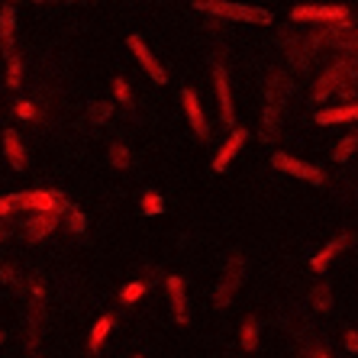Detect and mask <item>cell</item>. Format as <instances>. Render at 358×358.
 <instances>
[{
	"instance_id": "6da1fadb",
	"label": "cell",
	"mask_w": 358,
	"mask_h": 358,
	"mask_svg": "<svg viewBox=\"0 0 358 358\" xmlns=\"http://www.w3.org/2000/svg\"><path fill=\"white\" fill-rule=\"evenodd\" d=\"M194 7L203 13H217L223 20H236V23H271V13L262 7H249V3H233V0H194Z\"/></svg>"
},
{
	"instance_id": "7a4b0ae2",
	"label": "cell",
	"mask_w": 358,
	"mask_h": 358,
	"mask_svg": "<svg viewBox=\"0 0 358 358\" xmlns=\"http://www.w3.org/2000/svg\"><path fill=\"white\" fill-rule=\"evenodd\" d=\"M287 91L291 84L284 75H271V84H268V100H265V133L278 129V120H281V110H284V100H287Z\"/></svg>"
},
{
	"instance_id": "3957f363",
	"label": "cell",
	"mask_w": 358,
	"mask_h": 358,
	"mask_svg": "<svg viewBox=\"0 0 358 358\" xmlns=\"http://www.w3.org/2000/svg\"><path fill=\"white\" fill-rule=\"evenodd\" d=\"M271 165L278 168V171H284V175H294L300 178V181H310V184H326V175L320 171L317 165H307V162L294 159V155H287V152H275V159H271Z\"/></svg>"
},
{
	"instance_id": "277c9868",
	"label": "cell",
	"mask_w": 358,
	"mask_h": 358,
	"mask_svg": "<svg viewBox=\"0 0 358 358\" xmlns=\"http://www.w3.org/2000/svg\"><path fill=\"white\" fill-rule=\"evenodd\" d=\"M239 284H242V259H239V255H233V259H229V265H226V271H223V278H220V284H217L213 303H217V307H229Z\"/></svg>"
},
{
	"instance_id": "5b68a950",
	"label": "cell",
	"mask_w": 358,
	"mask_h": 358,
	"mask_svg": "<svg viewBox=\"0 0 358 358\" xmlns=\"http://www.w3.org/2000/svg\"><path fill=\"white\" fill-rule=\"evenodd\" d=\"M65 213V207H52V210H36L33 217H29V223L23 226V236L26 242H39L45 239V236L55 229V223H59V217Z\"/></svg>"
},
{
	"instance_id": "8992f818",
	"label": "cell",
	"mask_w": 358,
	"mask_h": 358,
	"mask_svg": "<svg viewBox=\"0 0 358 358\" xmlns=\"http://www.w3.org/2000/svg\"><path fill=\"white\" fill-rule=\"evenodd\" d=\"M129 49H133V55H136V62L142 65V71L152 78L155 84H168V75H165V68L159 65V59L152 55V49L145 45V39L142 36H129Z\"/></svg>"
},
{
	"instance_id": "52a82bcc",
	"label": "cell",
	"mask_w": 358,
	"mask_h": 358,
	"mask_svg": "<svg viewBox=\"0 0 358 358\" xmlns=\"http://www.w3.org/2000/svg\"><path fill=\"white\" fill-rule=\"evenodd\" d=\"M213 84H217L220 120H223V126H229V129H233V126H236V110H233V94H229V75H226L223 65L213 68Z\"/></svg>"
},
{
	"instance_id": "ba28073f",
	"label": "cell",
	"mask_w": 358,
	"mask_h": 358,
	"mask_svg": "<svg viewBox=\"0 0 358 358\" xmlns=\"http://www.w3.org/2000/svg\"><path fill=\"white\" fill-rule=\"evenodd\" d=\"M181 103H184V110H187V120H191V129L197 133V139L207 142L210 139V123H207V117H203V107H200L197 94H194L191 87L181 94Z\"/></svg>"
},
{
	"instance_id": "9c48e42d",
	"label": "cell",
	"mask_w": 358,
	"mask_h": 358,
	"mask_svg": "<svg viewBox=\"0 0 358 358\" xmlns=\"http://www.w3.org/2000/svg\"><path fill=\"white\" fill-rule=\"evenodd\" d=\"M349 10L345 7H294L291 20H310V23H329V20H345Z\"/></svg>"
},
{
	"instance_id": "30bf717a",
	"label": "cell",
	"mask_w": 358,
	"mask_h": 358,
	"mask_svg": "<svg viewBox=\"0 0 358 358\" xmlns=\"http://www.w3.org/2000/svg\"><path fill=\"white\" fill-rule=\"evenodd\" d=\"M249 139V133L245 129H239V126H233V133H229V139L223 142V149L217 152V159H213V171H226L229 168V162L236 159V152L242 149V142Z\"/></svg>"
},
{
	"instance_id": "8fae6325",
	"label": "cell",
	"mask_w": 358,
	"mask_h": 358,
	"mask_svg": "<svg viewBox=\"0 0 358 358\" xmlns=\"http://www.w3.org/2000/svg\"><path fill=\"white\" fill-rule=\"evenodd\" d=\"M52 207H65L68 210L65 194H59V191H33V194H23V210H29V213H36V210H52Z\"/></svg>"
},
{
	"instance_id": "7c38bea8",
	"label": "cell",
	"mask_w": 358,
	"mask_h": 358,
	"mask_svg": "<svg viewBox=\"0 0 358 358\" xmlns=\"http://www.w3.org/2000/svg\"><path fill=\"white\" fill-rule=\"evenodd\" d=\"M168 287V300H171V313L178 323H187V294H184V281L178 275H171L165 281Z\"/></svg>"
},
{
	"instance_id": "4fadbf2b",
	"label": "cell",
	"mask_w": 358,
	"mask_h": 358,
	"mask_svg": "<svg viewBox=\"0 0 358 358\" xmlns=\"http://www.w3.org/2000/svg\"><path fill=\"white\" fill-rule=\"evenodd\" d=\"M13 36H17V7L0 10V49L3 55H13Z\"/></svg>"
},
{
	"instance_id": "5bb4252c",
	"label": "cell",
	"mask_w": 358,
	"mask_h": 358,
	"mask_svg": "<svg viewBox=\"0 0 358 358\" xmlns=\"http://www.w3.org/2000/svg\"><path fill=\"white\" fill-rule=\"evenodd\" d=\"M317 120L320 126H333V123H355L358 120V103H345V107H336V110H317Z\"/></svg>"
},
{
	"instance_id": "9a60e30c",
	"label": "cell",
	"mask_w": 358,
	"mask_h": 358,
	"mask_svg": "<svg viewBox=\"0 0 358 358\" xmlns=\"http://www.w3.org/2000/svg\"><path fill=\"white\" fill-rule=\"evenodd\" d=\"M345 245H349V236L342 233V236H336V239H329L323 245V249L317 252V255H313V262H310V268H313V271H323L326 265H329V262L336 259V255H339L342 249H345Z\"/></svg>"
},
{
	"instance_id": "2e32d148",
	"label": "cell",
	"mask_w": 358,
	"mask_h": 358,
	"mask_svg": "<svg viewBox=\"0 0 358 358\" xmlns=\"http://www.w3.org/2000/svg\"><path fill=\"white\" fill-rule=\"evenodd\" d=\"M3 152H7V162L17 171H23L26 168V149H23V142H20V136L13 133V129H7L3 133Z\"/></svg>"
},
{
	"instance_id": "e0dca14e",
	"label": "cell",
	"mask_w": 358,
	"mask_h": 358,
	"mask_svg": "<svg viewBox=\"0 0 358 358\" xmlns=\"http://www.w3.org/2000/svg\"><path fill=\"white\" fill-rule=\"evenodd\" d=\"M110 329H113V317H100L97 320V326L91 329V342H87V349L97 355L100 349H103V339L110 336Z\"/></svg>"
},
{
	"instance_id": "ac0fdd59",
	"label": "cell",
	"mask_w": 358,
	"mask_h": 358,
	"mask_svg": "<svg viewBox=\"0 0 358 358\" xmlns=\"http://www.w3.org/2000/svg\"><path fill=\"white\" fill-rule=\"evenodd\" d=\"M239 342L245 352H255L259 349V320L249 317L245 323H242V333H239Z\"/></svg>"
},
{
	"instance_id": "d6986e66",
	"label": "cell",
	"mask_w": 358,
	"mask_h": 358,
	"mask_svg": "<svg viewBox=\"0 0 358 358\" xmlns=\"http://www.w3.org/2000/svg\"><path fill=\"white\" fill-rule=\"evenodd\" d=\"M20 84H23V59L13 52V55H7V87L20 91Z\"/></svg>"
},
{
	"instance_id": "ffe728a7",
	"label": "cell",
	"mask_w": 358,
	"mask_h": 358,
	"mask_svg": "<svg viewBox=\"0 0 358 358\" xmlns=\"http://www.w3.org/2000/svg\"><path fill=\"white\" fill-rule=\"evenodd\" d=\"M342 75H345V68H333V71H329V75H323V78H320V87H317V91H313V97H317V100H323L326 97V94H333L336 91V87H339V78Z\"/></svg>"
},
{
	"instance_id": "44dd1931",
	"label": "cell",
	"mask_w": 358,
	"mask_h": 358,
	"mask_svg": "<svg viewBox=\"0 0 358 358\" xmlns=\"http://www.w3.org/2000/svg\"><path fill=\"white\" fill-rule=\"evenodd\" d=\"M355 149H358V133H352V136H345V139L339 142L333 149V159L336 162H349L352 155H355Z\"/></svg>"
},
{
	"instance_id": "7402d4cb",
	"label": "cell",
	"mask_w": 358,
	"mask_h": 358,
	"mask_svg": "<svg viewBox=\"0 0 358 358\" xmlns=\"http://www.w3.org/2000/svg\"><path fill=\"white\" fill-rule=\"evenodd\" d=\"M133 155H129V149H126L123 142H113V145H110V165L113 168H120V171H123V168H129L133 165Z\"/></svg>"
},
{
	"instance_id": "603a6c76",
	"label": "cell",
	"mask_w": 358,
	"mask_h": 358,
	"mask_svg": "<svg viewBox=\"0 0 358 358\" xmlns=\"http://www.w3.org/2000/svg\"><path fill=\"white\" fill-rule=\"evenodd\" d=\"M310 300H313V307H317L320 313H326V310L333 307V294H329V287H326V284H317V287H313V294H310Z\"/></svg>"
},
{
	"instance_id": "cb8c5ba5",
	"label": "cell",
	"mask_w": 358,
	"mask_h": 358,
	"mask_svg": "<svg viewBox=\"0 0 358 358\" xmlns=\"http://www.w3.org/2000/svg\"><path fill=\"white\" fill-rule=\"evenodd\" d=\"M162 210H165V200L159 197V194H145V197H142V213H145V217H159Z\"/></svg>"
},
{
	"instance_id": "d4e9b609",
	"label": "cell",
	"mask_w": 358,
	"mask_h": 358,
	"mask_svg": "<svg viewBox=\"0 0 358 358\" xmlns=\"http://www.w3.org/2000/svg\"><path fill=\"white\" fill-rule=\"evenodd\" d=\"M110 117H113V103H107V100L91 103V123H107Z\"/></svg>"
},
{
	"instance_id": "484cf974",
	"label": "cell",
	"mask_w": 358,
	"mask_h": 358,
	"mask_svg": "<svg viewBox=\"0 0 358 358\" xmlns=\"http://www.w3.org/2000/svg\"><path fill=\"white\" fill-rule=\"evenodd\" d=\"M13 210H23V194H10V197H0V220L10 217Z\"/></svg>"
},
{
	"instance_id": "4316f807",
	"label": "cell",
	"mask_w": 358,
	"mask_h": 358,
	"mask_svg": "<svg viewBox=\"0 0 358 358\" xmlns=\"http://www.w3.org/2000/svg\"><path fill=\"white\" fill-rule=\"evenodd\" d=\"M142 294H145V284H142V281H133V284H126V287H123L120 300H123V303H136Z\"/></svg>"
},
{
	"instance_id": "83f0119b",
	"label": "cell",
	"mask_w": 358,
	"mask_h": 358,
	"mask_svg": "<svg viewBox=\"0 0 358 358\" xmlns=\"http://www.w3.org/2000/svg\"><path fill=\"white\" fill-rule=\"evenodd\" d=\"M113 94H117V100H120V103H126V107L133 103V91H129V84H126L123 78H117V81H113Z\"/></svg>"
},
{
	"instance_id": "f1b7e54d",
	"label": "cell",
	"mask_w": 358,
	"mask_h": 358,
	"mask_svg": "<svg viewBox=\"0 0 358 358\" xmlns=\"http://www.w3.org/2000/svg\"><path fill=\"white\" fill-rule=\"evenodd\" d=\"M68 213H71V229H75V233H84V213H81V210L71 207Z\"/></svg>"
},
{
	"instance_id": "f546056e",
	"label": "cell",
	"mask_w": 358,
	"mask_h": 358,
	"mask_svg": "<svg viewBox=\"0 0 358 358\" xmlns=\"http://www.w3.org/2000/svg\"><path fill=\"white\" fill-rule=\"evenodd\" d=\"M17 113H20L23 120H33V117H36V107L29 103V100H20V103H17Z\"/></svg>"
},
{
	"instance_id": "4dcf8cb0",
	"label": "cell",
	"mask_w": 358,
	"mask_h": 358,
	"mask_svg": "<svg viewBox=\"0 0 358 358\" xmlns=\"http://www.w3.org/2000/svg\"><path fill=\"white\" fill-rule=\"evenodd\" d=\"M0 278H3V281H7V284H20V275H17V271H13V268H10V265H3V268H0Z\"/></svg>"
},
{
	"instance_id": "1f68e13d",
	"label": "cell",
	"mask_w": 358,
	"mask_h": 358,
	"mask_svg": "<svg viewBox=\"0 0 358 358\" xmlns=\"http://www.w3.org/2000/svg\"><path fill=\"white\" fill-rule=\"evenodd\" d=\"M345 345H349V352H358V333H355V329H349V333H345Z\"/></svg>"
},
{
	"instance_id": "d6a6232c",
	"label": "cell",
	"mask_w": 358,
	"mask_h": 358,
	"mask_svg": "<svg viewBox=\"0 0 358 358\" xmlns=\"http://www.w3.org/2000/svg\"><path fill=\"white\" fill-rule=\"evenodd\" d=\"M3 342H7V333H3V329H0V345H3Z\"/></svg>"
},
{
	"instance_id": "836d02e7",
	"label": "cell",
	"mask_w": 358,
	"mask_h": 358,
	"mask_svg": "<svg viewBox=\"0 0 358 358\" xmlns=\"http://www.w3.org/2000/svg\"><path fill=\"white\" fill-rule=\"evenodd\" d=\"M10 233V229H7V226H0V236H7Z\"/></svg>"
},
{
	"instance_id": "e575fe53",
	"label": "cell",
	"mask_w": 358,
	"mask_h": 358,
	"mask_svg": "<svg viewBox=\"0 0 358 358\" xmlns=\"http://www.w3.org/2000/svg\"><path fill=\"white\" fill-rule=\"evenodd\" d=\"M317 358H329V355H317Z\"/></svg>"
},
{
	"instance_id": "d590c367",
	"label": "cell",
	"mask_w": 358,
	"mask_h": 358,
	"mask_svg": "<svg viewBox=\"0 0 358 358\" xmlns=\"http://www.w3.org/2000/svg\"><path fill=\"white\" fill-rule=\"evenodd\" d=\"M36 3H45V0H36Z\"/></svg>"
},
{
	"instance_id": "8d00e7d4",
	"label": "cell",
	"mask_w": 358,
	"mask_h": 358,
	"mask_svg": "<svg viewBox=\"0 0 358 358\" xmlns=\"http://www.w3.org/2000/svg\"><path fill=\"white\" fill-rule=\"evenodd\" d=\"M136 358H142V355H136Z\"/></svg>"
}]
</instances>
